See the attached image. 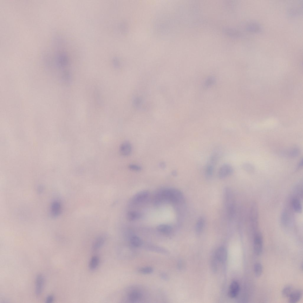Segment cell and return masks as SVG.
<instances>
[{
	"mask_svg": "<svg viewBox=\"0 0 303 303\" xmlns=\"http://www.w3.org/2000/svg\"><path fill=\"white\" fill-rule=\"evenodd\" d=\"M159 166L161 168H165V164L163 162H161L159 164Z\"/></svg>",
	"mask_w": 303,
	"mask_h": 303,
	"instance_id": "obj_31",
	"label": "cell"
},
{
	"mask_svg": "<svg viewBox=\"0 0 303 303\" xmlns=\"http://www.w3.org/2000/svg\"><path fill=\"white\" fill-rule=\"evenodd\" d=\"M104 241V238L102 236H99L97 238L93 244L92 247L94 250H96L100 248L102 246Z\"/></svg>",
	"mask_w": 303,
	"mask_h": 303,
	"instance_id": "obj_15",
	"label": "cell"
},
{
	"mask_svg": "<svg viewBox=\"0 0 303 303\" xmlns=\"http://www.w3.org/2000/svg\"><path fill=\"white\" fill-rule=\"evenodd\" d=\"M254 271L256 276L259 277L261 275L262 271V267L260 263H257L254 265Z\"/></svg>",
	"mask_w": 303,
	"mask_h": 303,
	"instance_id": "obj_22",
	"label": "cell"
},
{
	"mask_svg": "<svg viewBox=\"0 0 303 303\" xmlns=\"http://www.w3.org/2000/svg\"><path fill=\"white\" fill-rule=\"evenodd\" d=\"M292 205L293 209L296 212H300L301 211V204L299 200L297 199L294 198L292 199Z\"/></svg>",
	"mask_w": 303,
	"mask_h": 303,
	"instance_id": "obj_18",
	"label": "cell"
},
{
	"mask_svg": "<svg viewBox=\"0 0 303 303\" xmlns=\"http://www.w3.org/2000/svg\"><path fill=\"white\" fill-rule=\"evenodd\" d=\"M239 290V285L236 281H233L231 283L228 291L229 296L231 298L236 297Z\"/></svg>",
	"mask_w": 303,
	"mask_h": 303,
	"instance_id": "obj_8",
	"label": "cell"
},
{
	"mask_svg": "<svg viewBox=\"0 0 303 303\" xmlns=\"http://www.w3.org/2000/svg\"><path fill=\"white\" fill-rule=\"evenodd\" d=\"M130 242L131 245L135 247L140 246L142 244V241L141 239L136 236H133L131 237Z\"/></svg>",
	"mask_w": 303,
	"mask_h": 303,
	"instance_id": "obj_19",
	"label": "cell"
},
{
	"mask_svg": "<svg viewBox=\"0 0 303 303\" xmlns=\"http://www.w3.org/2000/svg\"><path fill=\"white\" fill-rule=\"evenodd\" d=\"M227 257V252L225 248L221 247L216 251L212 262V267L217 270L219 265L223 264Z\"/></svg>",
	"mask_w": 303,
	"mask_h": 303,
	"instance_id": "obj_2",
	"label": "cell"
},
{
	"mask_svg": "<svg viewBox=\"0 0 303 303\" xmlns=\"http://www.w3.org/2000/svg\"><path fill=\"white\" fill-rule=\"evenodd\" d=\"M129 168L130 170L136 171H139L142 170L141 166L135 164H130L129 165Z\"/></svg>",
	"mask_w": 303,
	"mask_h": 303,
	"instance_id": "obj_26",
	"label": "cell"
},
{
	"mask_svg": "<svg viewBox=\"0 0 303 303\" xmlns=\"http://www.w3.org/2000/svg\"><path fill=\"white\" fill-rule=\"evenodd\" d=\"M184 197L179 190L172 188L160 189L157 192L154 198V202L158 204L163 202L180 204L183 202Z\"/></svg>",
	"mask_w": 303,
	"mask_h": 303,
	"instance_id": "obj_1",
	"label": "cell"
},
{
	"mask_svg": "<svg viewBox=\"0 0 303 303\" xmlns=\"http://www.w3.org/2000/svg\"><path fill=\"white\" fill-rule=\"evenodd\" d=\"M293 291L292 286H287L283 289L282 291V295L285 297H289Z\"/></svg>",
	"mask_w": 303,
	"mask_h": 303,
	"instance_id": "obj_23",
	"label": "cell"
},
{
	"mask_svg": "<svg viewBox=\"0 0 303 303\" xmlns=\"http://www.w3.org/2000/svg\"><path fill=\"white\" fill-rule=\"evenodd\" d=\"M53 299V297L51 296H50L48 297L47 299V302H50L52 301Z\"/></svg>",
	"mask_w": 303,
	"mask_h": 303,
	"instance_id": "obj_30",
	"label": "cell"
},
{
	"mask_svg": "<svg viewBox=\"0 0 303 303\" xmlns=\"http://www.w3.org/2000/svg\"><path fill=\"white\" fill-rule=\"evenodd\" d=\"M204 224V220L203 218L200 217L198 220L196 225V231L198 233L202 231Z\"/></svg>",
	"mask_w": 303,
	"mask_h": 303,
	"instance_id": "obj_20",
	"label": "cell"
},
{
	"mask_svg": "<svg viewBox=\"0 0 303 303\" xmlns=\"http://www.w3.org/2000/svg\"><path fill=\"white\" fill-rule=\"evenodd\" d=\"M160 275L161 277L164 280H168V276L165 273H161Z\"/></svg>",
	"mask_w": 303,
	"mask_h": 303,
	"instance_id": "obj_29",
	"label": "cell"
},
{
	"mask_svg": "<svg viewBox=\"0 0 303 303\" xmlns=\"http://www.w3.org/2000/svg\"><path fill=\"white\" fill-rule=\"evenodd\" d=\"M149 193L147 191H141L134 195L132 199L133 203L138 204L145 201L148 197Z\"/></svg>",
	"mask_w": 303,
	"mask_h": 303,
	"instance_id": "obj_6",
	"label": "cell"
},
{
	"mask_svg": "<svg viewBox=\"0 0 303 303\" xmlns=\"http://www.w3.org/2000/svg\"><path fill=\"white\" fill-rule=\"evenodd\" d=\"M243 166L244 168L247 171L252 170L253 169L252 166L248 164H245Z\"/></svg>",
	"mask_w": 303,
	"mask_h": 303,
	"instance_id": "obj_28",
	"label": "cell"
},
{
	"mask_svg": "<svg viewBox=\"0 0 303 303\" xmlns=\"http://www.w3.org/2000/svg\"><path fill=\"white\" fill-rule=\"evenodd\" d=\"M254 248L255 253L260 255L262 252L263 246V238L261 233L256 232L254 234Z\"/></svg>",
	"mask_w": 303,
	"mask_h": 303,
	"instance_id": "obj_4",
	"label": "cell"
},
{
	"mask_svg": "<svg viewBox=\"0 0 303 303\" xmlns=\"http://www.w3.org/2000/svg\"><path fill=\"white\" fill-rule=\"evenodd\" d=\"M157 229L159 232L165 234H169L172 231V228L171 226L165 224L159 225Z\"/></svg>",
	"mask_w": 303,
	"mask_h": 303,
	"instance_id": "obj_12",
	"label": "cell"
},
{
	"mask_svg": "<svg viewBox=\"0 0 303 303\" xmlns=\"http://www.w3.org/2000/svg\"><path fill=\"white\" fill-rule=\"evenodd\" d=\"M51 210V214L53 216H57L58 215L61 210V207L59 202H54L52 205Z\"/></svg>",
	"mask_w": 303,
	"mask_h": 303,
	"instance_id": "obj_11",
	"label": "cell"
},
{
	"mask_svg": "<svg viewBox=\"0 0 303 303\" xmlns=\"http://www.w3.org/2000/svg\"><path fill=\"white\" fill-rule=\"evenodd\" d=\"M138 271L142 274H150L153 272V269L150 267H146L139 269L138 270Z\"/></svg>",
	"mask_w": 303,
	"mask_h": 303,
	"instance_id": "obj_24",
	"label": "cell"
},
{
	"mask_svg": "<svg viewBox=\"0 0 303 303\" xmlns=\"http://www.w3.org/2000/svg\"><path fill=\"white\" fill-rule=\"evenodd\" d=\"M43 283V278L41 275H39L37 277L36 283V294L37 295L40 294L41 291Z\"/></svg>",
	"mask_w": 303,
	"mask_h": 303,
	"instance_id": "obj_16",
	"label": "cell"
},
{
	"mask_svg": "<svg viewBox=\"0 0 303 303\" xmlns=\"http://www.w3.org/2000/svg\"><path fill=\"white\" fill-rule=\"evenodd\" d=\"M99 263V259L96 256H94L91 259L89 264V267L91 270L95 269L98 266Z\"/></svg>",
	"mask_w": 303,
	"mask_h": 303,
	"instance_id": "obj_17",
	"label": "cell"
},
{
	"mask_svg": "<svg viewBox=\"0 0 303 303\" xmlns=\"http://www.w3.org/2000/svg\"><path fill=\"white\" fill-rule=\"evenodd\" d=\"M299 153V150L296 148H295L292 150L290 152V155L291 156L295 157L298 155Z\"/></svg>",
	"mask_w": 303,
	"mask_h": 303,
	"instance_id": "obj_27",
	"label": "cell"
},
{
	"mask_svg": "<svg viewBox=\"0 0 303 303\" xmlns=\"http://www.w3.org/2000/svg\"><path fill=\"white\" fill-rule=\"evenodd\" d=\"M302 292L300 290H293L289 296V302L291 303L297 302L302 296Z\"/></svg>",
	"mask_w": 303,
	"mask_h": 303,
	"instance_id": "obj_9",
	"label": "cell"
},
{
	"mask_svg": "<svg viewBox=\"0 0 303 303\" xmlns=\"http://www.w3.org/2000/svg\"><path fill=\"white\" fill-rule=\"evenodd\" d=\"M247 29L252 31H258L260 29L259 26L257 24L254 23H250L248 26Z\"/></svg>",
	"mask_w": 303,
	"mask_h": 303,
	"instance_id": "obj_25",
	"label": "cell"
},
{
	"mask_svg": "<svg viewBox=\"0 0 303 303\" xmlns=\"http://www.w3.org/2000/svg\"><path fill=\"white\" fill-rule=\"evenodd\" d=\"M215 164V163L209 160L208 161L204 169V174L207 178H209L212 176Z\"/></svg>",
	"mask_w": 303,
	"mask_h": 303,
	"instance_id": "obj_10",
	"label": "cell"
},
{
	"mask_svg": "<svg viewBox=\"0 0 303 303\" xmlns=\"http://www.w3.org/2000/svg\"><path fill=\"white\" fill-rule=\"evenodd\" d=\"M233 171V168L231 165L227 163L224 164L219 168L218 176L219 178L224 179L231 175Z\"/></svg>",
	"mask_w": 303,
	"mask_h": 303,
	"instance_id": "obj_5",
	"label": "cell"
},
{
	"mask_svg": "<svg viewBox=\"0 0 303 303\" xmlns=\"http://www.w3.org/2000/svg\"><path fill=\"white\" fill-rule=\"evenodd\" d=\"M146 249L149 250L163 254H167L168 253L167 251L165 249L156 246H149L147 247Z\"/></svg>",
	"mask_w": 303,
	"mask_h": 303,
	"instance_id": "obj_21",
	"label": "cell"
},
{
	"mask_svg": "<svg viewBox=\"0 0 303 303\" xmlns=\"http://www.w3.org/2000/svg\"><path fill=\"white\" fill-rule=\"evenodd\" d=\"M225 194V199L228 217L231 218L234 213V206L233 203L232 194L229 188H226Z\"/></svg>",
	"mask_w": 303,
	"mask_h": 303,
	"instance_id": "obj_3",
	"label": "cell"
},
{
	"mask_svg": "<svg viewBox=\"0 0 303 303\" xmlns=\"http://www.w3.org/2000/svg\"><path fill=\"white\" fill-rule=\"evenodd\" d=\"M132 151V146L130 143L128 141L122 143L120 147V152L123 156H129Z\"/></svg>",
	"mask_w": 303,
	"mask_h": 303,
	"instance_id": "obj_7",
	"label": "cell"
},
{
	"mask_svg": "<svg viewBox=\"0 0 303 303\" xmlns=\"http://www.w3.org/2000/svg\"><path fill=\"white\" fill-rule=\"evenodd\" d=\"M142 295L140 292L137 291H133L128 295V298L129 301L134 302L139 300L142 298Z\"/></svg>",
	"mask_w": 303,
	"mask_h": 303,
	"instance_id": "obj_13",
	"label": "cell"
},
{
	"mask_svg": "<svg viewBox=\"0 0 303 303\" xmlns=\"http://www.w3.org/2000/svg\"><path fill=\"white\" fill-rule=\"evenodd\" d=\"M141 216V214L138 212L131 211L127 213V218L128 220L132 221L139 219Z\"/></svg>",
	"mask_w": 303,
	"mask_h": 303,
	"instance_id": "obj_14",
	"label": "cell"
}]
</instances>
